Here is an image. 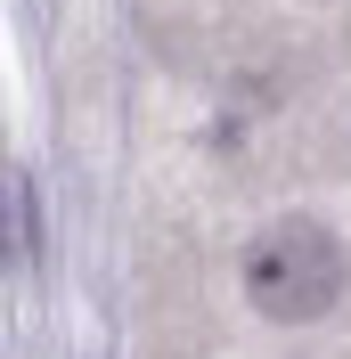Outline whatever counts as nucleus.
<instances>
[{
	"label": "nucleus",
	"mask_w": 351,
	"mask_h": 359,
	"mask_svg": "<svg viewBox=\"0 0 351 359\" xmlns=\"http://www.w3.org/2000/svg\"><path fill=\"white\" fill-rule=\"evenodd\" d=\"M351 286V253L327 221H270L253 245H245V302L278 327H303V318H327Z\"/></svg>",
	"instance_id": "f257e3e1"
},
{
	"label": "nucleus",
	"mask_w": 351,
	"mask_h": 359,
	"mask_svg": "<svg viewBox=\"0 0 351 359\" xmlns=\"http://www.w3.org/2000/svg\"><path fill=\"white\" fill-rule=\"evenodd\" d=\"M25 253H33V196L17 163H0V269H25Z\"/></svg>",
	"instance_id": "f03ea898"
}]
</instances>
